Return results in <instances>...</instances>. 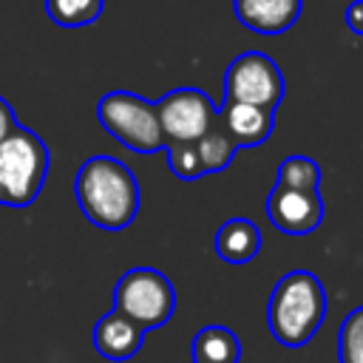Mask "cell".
I'll use <instances>...</instances> for the list:
<instances>
[{
	"label": "cell",
	"instance_id": "e0dca14e",
	"mask_svg": "<svg viewBox=\"0 0 363 363\" xmlns=\"http://www.w3.org/2000/svg\"><path fill=\"white\" fill-rule=\"evenodd\" d=\"M340 363H363V306L352 309L337 332Z\"/></svg>",
	"mask_w": 363,
	"mask_h": 363
},
{
	"label": "cell",
	"instance_id": "277c9868",
	"mask_svg": "<svg viewBox=\"0 0 363 363\" xmlns=\"http://www.w3.org/2000/svg\"><path fill=\"white\" fill-rule=\"evenodd\" d=\"M102 128L136 153H156L164 147V133L156 116V102H147L130 91H111L96 105Z\"/></svg>",
	"mask_w": 363,
	"mask_h": 363
},
{
	"label": "cell",
	"instance_id": "52a82bcc",
	"mask_svg": "<svg viewBox=\"0 0 363 363\" xmlns=\"http://www.w3.org/2000/svg\"><path fill=\"white\" fill-rule=\"evenodd\" d=\"M156 116H159V125L164 133V145L196 142L199 136H204L213 128L218 108L199 88H176L156 102Z\"/></svg>",
	"mask_w": 363,
	"mask_h": 363
},
{
	"label": "cell",
	"instance_id": "4fadbf2b",
	"mask_svg": "<svg viewBox=\"0 0 363 363\" xmlns=\"http://www.w3.org/2000/svg\"><path fill=\"white\" fill-rule=\"evenodd\" d=\"M241 343L224 326H204L193 337V363H238Z\"/></svg>",
	"mask_w": 363,
	"mask_h": 363
},
{
	"label": "cell",
	"instance_id": "30bf717a",
	"mask_svg": "<svg viewBox=\"0 0 363 363\" xmlns=\"http://www.w3.org/2000/svg\"><path fill=\"white\" fill-rule=\"evenodd\" d=\"M235 17L255 34H281L301 17L303 0H233Z\"/></svg>",
	"mask_w": 363,
	"mask_h": 363
},
{
	"label": "cell",
	"instance_id": "7c38bea8",
	"mask_svg": "<svg viewBox=\"0 0 363 363\" xmlns=\"http://www.w3.org/2000/svg\"><path fill=\"white\" fill-rule=\"evenodd\" d=\"M261 250V233L250 218H230L216 233V252L227 264H247Z\"/></svg>",
	"mask_w": 363,
	"mask_h": 363
},
{
	"label": "cell",
	"instance_id": "7a4b0ae2",
	"mask_svg": "<svg viewBox=\"0 0 363 363\" xmlns=\"http://www.w3.org/2000/svg\"><path fill=\"white\" fill-rule=\"evenodd\" d=\"M326 318V292L318 275L306 269L286 272L267 303V326L281 346L298 349L309 343Z\"/></svg>",
	"mask_w": 363,
	"mask_h": 363
},
{
	"label": "cell",
	"instance_id": "5b68a950",
	"mask_svg": "<svg viewBox=\"0 0 363 363\" xmlns=\"http://www.w3.org/2000/svg\"><path fill=\"white\" fill-rule=\"evenodd\" d=\"M176 309V292L167 275L153 267L128 269L113 289V312L133 320L139 329H159Z\"/></svg>",
	"mask_w": 363,
	"mask_h": 363
},
{
	"label": "cell",
	"instance_id": "9a60e30c",
	"mask_svg": "<svg viewBox=\"0 0 363 363\" xmlns=\"http://www.w3.org/2000/svg\"><path fill=\"white\" fill-rule=\"evenodd\" d=\"M105 0H45L48 17L62 28H82L96 23Z\"/></svg>",
	"mask_w": 363,
	"mask_h": 363
},
{
	"label": "cell",
	"instance_id": "9c48e42d",
	"mask_svg": "<svg viewBox=\"0 0 363 363\" xmlns=\"http://www.w3.org/2000/svg\"><path fill=\"white\" fill-rule=\"evenodd\" d=\"M218 122H221L224 133L235 142V147L264 145L275 130V113L272 111H264L255 105H241V102H221Z\"/></svg>",
	"mask_w": 363,
	"mask_h": 363
},
{
	"label": "cell",
	"instance_id": "3957f363",
	"mask_svg": "<svg viewBox=\"0 0 363 363\" xmlns=\"http://www.w3.org/2000/svg\"><path fill=\"white\" fill-rule=\"evenodd\" d=\"M48 173V147L26 125L0 142V207H28Z\"/></svg>",
	"mask_w": 363,
	"mask_h": 363
},
{
	"label": "cell",
	"instance_id": "ffe728a7",
	"mask_svg": "<svg viewBox=\"0 0 363 363\" xmlns=\"http://www.w3.org/2000/svg\"><path fill=\"white\" fill-rule=\"evenodd\" d=\"M360 3H363V0H360Z\"/></svg>",
	"mask_w": 363,
	"mask_h": 363
},
{
	"label": "cell",
	"instance_id": "ba28073f",
	"mask_svg": "<svg viewBox=\"0 0 363 363\" xmlns=\"http://www.w3.org/2000/svg\"><path fill=\"white\" fill-rule=\"evenodd\" d=\"M267 218L286 235H306L323 221V199L320 193H303L275 184L267 196Z\"/></svg>",
	"mask_w": 363,
	"mask_h": 363
},
{
	"label": "cell",
	"instance_id": "d6986e66",
	"mask_svg": "<svg viewBox=\"0 0 363 363\" xmlns=\"http://www.w3.org/2000/svg\"><path fill=\"white\" fill-rule=\"evenodd\" d=\"M17 125H20V122H17V113H14L11 102H6V99L0 96V142H3L6 136H11V130H14Z\"/></svg>",
	"mask_w": 363,
	"mask_h": 363
},
{
	"label": "cell",
	"instance_id": "2e32d148",
	"mask_svg": "<svg viewBox=\"0 0 363 363\" xmlns=\"http://www.w3.org/2000/svg\"><path fill=\"white\" fill-rule=\"evenodd\" d=\"M320 184V167L309 156H289L278 167V187L289 190H303V193H318Z\"/></svg>",
	"mask_w": 363,
	"mask_h": 363
},
{
	"label": "cell",
	"instance_id": "6da1fadb",
	"mask_svg": "<svg viewBox=\"0 0 363 363\" xmlns=\"http://www.w3.org/2000/svg\"><path fill=\"white\" fill-rule=\"evenodd\" d=\"M82 216L102 230H125L139 213V184L128 164L113 156H91L74 179Z\"/></svg>",
	"mask_w": 363,
	"mask_h": 363
},
{
	"label": "cell",
	"instance_id": "8992f818",
	"mask_svg": "<svg viewBox=\"0 0 363 363\" xmlns=\"http://www.w3.org/2000/svg\"><path fill=\"white\" fill-rule=\"evenodd\" d=\"M284 99V74L278 62L261 51L238 54L224 71V102L275 111Z\"/></svg>",
	"mask_w": 363,
	"mask_h": 363
},
{
	"label": "cell",
	"instance_id": "8fae6325",
	"mask_svg": "<svg viewBox=\"0 0 363 363\" xmlns=\"http://www.w3.org/2000/svg\"><path fill=\"white\" fill-rule=\"evenodd\" d=\"M145 340V329L119 312H108L94 326V346L105 360H130Z\"/></svg>",
	"mask_w": 363,
	"mask_h": 363
},
{
	"label": "cell",
	"instance_id": "ac0fdd59",
	"mask_svg": "<svg viewBox=\"0 0 363 363\" xmlns=\"http://www.w3.org/2000/svg\"><path fill=\"white\" fill-rule=\"evenodd\" d=\"M164 150H167V164L179 179H199L201 176L196 142H170V145H164Z\"/></svg>",
	"mask_w": 363,
	"mask_h": 363
},
{
	"label": "cell",
	"instance_id": "5bb4252c",
	"mask_svg": "<svg viewBox=\"0 0 363 363\" xmlns=\"http://www.w3.org/2000/svg\"><path fill=\"white\" fill-rule=\"evenodd\" d=\"M235 150H238V147H235V142L224 133L218 116H216L213 128H210L204 136L196 139V153H199V162H201V173H218V170H224V167L233 162Z\"/></svg>",
	"mask_w": 363,
	"mask_h": 363
}]
</instances>
